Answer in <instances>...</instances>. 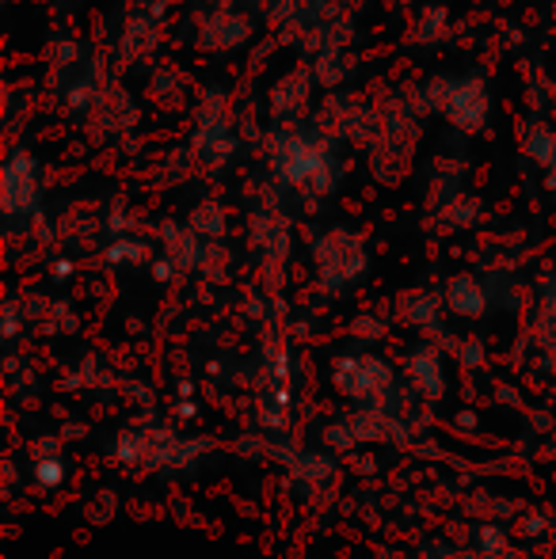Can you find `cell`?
<instances>
[{
	"mask_svg": "<svg viewBox=\"0 0 556 559\" xmlns=\"http://www.w3.org/2000/svg\"><path fill=\"white\" fill-rule=\"evenodd\" d=\"M263 176L275 187V194H294V199L320 206L328 202L347 179V153L317 126H294V130H271L260 141Z\"/></svg>",
	"mask_w": 556,
	"mask_h": 559,
	"instance_id": "6da1fadb",
	"label": "cell"
},
{
	"mask_svg": "<svg viewBox=\"0 0 556 559\" xmlns=\"http://www.w3.org/2000/svg\"><path fill=\"white\" fill-rule=\"evenodd\" d=\"M419 115H438L461 138H481L496 118V92L484 69L465 73H427L419 81L404 84Z\"/></svg>",
	"mask_w": 556,
	"mask_h": 559,
	"instance_id": "7a4b0ae2",
	"label": "cell"
},
{
	"mask_svg": "<svg viewBox=\"0 0 556 559\" xmlns=\"http://www.w3.org/2000/svg\"><path fill=\"white\" fill-rule=\"evenodd\" d=\"M187 148L206 176H222L245 156L248 141L237 122V96L225 84H202L187 115Z\"/></svg>",
	"mask_w": 556,
	"mask_h": 559,
	"instance_id": "3957f363",
	"label": "cell"
},
{
	"mask_svg": "<svg viewBox=\"0 0 556 559\" xmlns=\"http://www.w3.org/2000/svg\"><path fill=\"white\" fill-rule=\"evenodd\" d=\"M381 104V133L370 148H366V168H370L374 183L381 187H401L412 176L423 141V115L412 104L409 88H393L389 96H378Z\"/></svg>",
	"mask_w": 556,
	"mask_h": 559,
	"instance_id": "277c9868",
	"label": "cell"
},
{
	"mask_svg": "<svg viewBox=\"0 0 556 559\" xmlns=\"http://www.w3.org/2000/svg\"><path fill=\"white\" fill-rule=\"evenodd\" d=\"M176 8L179 0H127L122 4L119 31H115L111 50H107L115 73H145V69H153L161 61Z\"/></svg>",
	"mask_w": 556,
	"mask_h": 559,
	"instance_id": "5b68a950",
	"label": "cell"
},
{
	"mask_svg": "<svg viewBox=\"0 0 556 559\" xmlns=\"http://www.w3.org/2000/svg\"><path fill=\"white\" fill-rule=\"evenodd\" d=\"M245 233L248 251H252L263 271V282H268L271 294H279L289 271V251H294V222H289L286 206H282L275 187L268 183V176H263L260 199L245 214Z\"/></svg>",
	"mask_w": 556,
	"mask_h": 559,
	"instance_id": "8992f818",
	"label": "cell"
},
{
	"mask_svg": "<svg viewBox=\"0 0 556 559\" xmlns=\"http://www.w3.org/2000/svg\"><path fill=\"white\" fill-rule=\"evenodd\" d=\"M309 263L324 294H347L370 274V240L355 225H324L309 236Z\"/></svg>",
	"mask_w": 556,
	"mask_h": 559,
	"instance_id": "52a82bcc",
	"label": "cell"
},
{
	"mask_svg": "<svg viewBox=\"0 0 556 559\" xmlns=\"http://www.w3.org/2000/svg\"><path fill=\"white\" fill-rule=\"evenodd\" d=\"M46 199V168L43 156L27 145V141H12L4 153V171H0V214L8 228L35 225L43 217Z\"/></svg>",
	"mask_w": 556,
	"mask_h": 559,
	"instance_id": "ba28073f",
	"label": "cell"
},
{
	"mask_svg": "<svg viewBox=\"0 0 556 559\" xmlns=\"http://www.w3.org/2000/svg\"><path fill=\"white\" fill-rule=\"evenodd\" d=\"M312 126H317L324 138H332L335 145L366 153L381 133V104H378V96H366V92H355V88L324 92L317 115H312Z\"/></svg>",
	"mask_w": 556,
	"mask_h": 559,
	"instance_id": "9c48e42d",
	"label": "cell"
},
{
	"mask_svg": "<svg viewBox=\"0 0 556 559\" xmlns=\"http://www.w3.org/2000/svg\"><path fill=\"white\" fill-rule=\"evenodd\" d=\"M263 38V23L252 8H206L191 15V35L187 43L202 53V58H237V53H252V46Z\"/></svg>",
	"mask_w": 556,
	"mask_h": 559,
	"instance_id": "30bf717a",
	"label": "cell"
},
{
	"mask_svg": "<svg viewBox=\"0 0 556 559\" xmlns=\"http://www.w3.org/2000/svg\"><path fill=\"white\" fill-rule=\"evenodd\" d=\"M320 84L312 76L309 61H294V66L279 69L263 88V122L271 130H294V126H312V115L320 107Z\"/></svg>",
	"mask_w": 556,
	"mask_h": 559,
	"instance_id": "8fae6325",
	"label": "cell"
},
{
	"mask_svg": "<svg viewBox=\"0 0 556 559\" xmlns=\"http://www.w3.org/2000/svg\"><path fill=\"white\" fill-rule=\"evenodd\" d=\"M141 122H145V99L134 88H127L122 76H111V84L104 88L99 104L92 107V115L81 122V130L99 148H119L127 138H138Z\"/></svg>",
	"mask_w": 556,
	"mask_h": 559,
	"instance_id": "7c38bea8",
	"label": "cell"
},
{
	"mask_svg": "<svg viewBox=\"0 0 556 559\" xmlns=\"http://www.w3.org/2000/svg\"><path fill=\"white\" fill-rule=\"evenodd\" d=\"M194 96H199V88H194L191 73H187V69H179L176 61L161 58L153 69H145V81H141V99H145V107H153V111H161V115H191Z\"/></svg>",
	"mask_w": 556,
	"mask_h": 559,
	"instance_id": "4fadbf2b",
	"label": "cell"
},
{
	"mask_svg": "<svg viewBox=\"0 0 556 559\" xmlns=\"http://www.w3.org/2000/svg\"><path fill=\"white\" fill-rule=\"evenodd\" d=\"M332 381L343 396L374 400V396H381V392L393 389L397 373L386 358H378V354H343V358L332 366Z\"/></svg>",
	"mask_w": 556,
	"mask_h": 559,
	"instance_id": "5bb4252c",
	"label": "cell"
},
{
	"mask_svg": "<svg viewBox=\"0 0 556 559\" xmlns=\"http://www.w3.org/2000/svg\"><path fill=\"white\" fill-rule=\"evenodd\" d=\"M206 240H199V236L187 228V222H176V217H164L161 225H156V251H161L164 259H168L171 266H176L179 274H194L202 271V259H206Z\"/></svg>",
	"mask_w": 556,
	"mask_h": 559,
	"instance_id": "9a60e30c",
	"label": "cell"
},
{
	"mask_svg": "<svg viewBox=\"0 0 556 559\" xmlns=\"http://www.w3.org/2000/svg\"><path fill=\"white\" fill-rule=\"evenodd\" d=\"M442 301L450 317L481 320V317H488V309H492V286L484 278H476V274L461 271V274H453V278H446Z\"/></svg>",
	"mask_w": 556,
	"mask_h": 559,
	"instance_id": "2e32d148",
	"label": "cell"
},
{
	"mask_svg": "<svg viewBox=\"0 0 556 559\" xmlns=\"http://www.w3.org/2000/svg\"><path fill=\"white\" fill-rule=\"evenodd\" d=\"M92 53H99V50H96V46H92L84 35H76V31H54V35L43 43V66H46V76L69 73V69L84 66V61H88Z\"/></svg>",
	"mask_w": 556,
	"mask_h": 559,
	"instance_id": "e0dca14e",
	"label": "cell"
},
{
	"mask_svg": "<svg viewBox=\"0 0 556 559\" xmlns=\"http://www.w3.org/2000/svg\"><path fill=\"white\" fill-rule=\"evenodd\" d=\"M519 148L534 168L549 171L556 164V122L549 115H527L519 126Z\"/></svg>",
	"mask_w": 556,
	"mask_h": 559,
	"instance_id": "ac0fdd59",
	"label": "cell"
},
{
	"mask_svg": "<svg viewBox=\"0 0 556 559\" xmlns=\"http://www.w3.org/2000/svg\"><path fill=\"white\" fill-rule=\"evenodd\" d=\"M404 38H409L412 46H427V50L446 46L453 38V12L446 4H438V0H427V4L412 15L409 35Z\"/></svg>",
	"mask_w": 556,
	"mask_h": 559,
	"instance_id": "d6986e66",
	"label": "cell"
},
{
	"mask_svg": "<svg viewBox=\"0 0 556 559\" xmlns=\"http://www.w3.org/2000/svg\"><path fill=\"white\" fill-rule=\"evenodd\" d=\"M309 69H312V76H317L320 92H343L355 84L363 61H358L355 50H324V53H317V58H309Z\"/></svg>",
	"mask_w": 556,
	"mask_h": 559,
	"instance_id": "ffe728a7",
	"label": "cell"
},
{
	"mask_svg": "<svg viewBox=\"0 0 556 559\" xmlns=\"http://www.w3.org/2000/svg\"><path fill=\"white\" fill-rule=\"evenodd\" d=\"M442 294H435V289H409V294H401V301H397V317L404 320V324L419 328V332H438L442 328Z\"/></svg>",
	"mask_w": 556,
	"mask_h": 559,
	"instance_id": "44dd1931",
	"label": "cell"
},
{
	"mask_svg": "<svg viewBox=\"0 0 556 559\" xmlns=\"http://www.w3.org/2000/svg\"><path fill=\"white\" fill-rule=\"evenodd\" d=\"M184 222L194 236H199V240L225 243V236H229V228H233V214L222 199H199L191 210H187Z\"/></svg>",
	"mask_w": 556,
	"mask_h": 559,
	"instance_id": "7402d4cb",
	"label": "cell"
},
{
	"mask_svg": "<svg viewBox=\"0 0 556 559\" xmlns=\"http://www.w3.org/2000/svg\"><path fill=\"white\" fill-rule=\"evenodd\" d=\"M404 369H409L412 384H416L427 400H438L446 392V373H442V354H438V346L419 343L416 350L409 354V366Z\"/></svg>",
	"mask_w": 556,
	"mask_h": 559,
	"instance_id": "603a6c76",
	"label": "cell"
},
{
	"mask_svg": "<svg viewBox=\"0 0 556 559\" xmlns=\"http://www.w3.org/2000/svg\"><path fill=\"white\" fill-rule=\"evenodd\" d=\"M438 225L450 228V233H465V228H476L484 217V206L473 191H458L453 199H446L442 206L435 210Z\"/></svg>",
	"mask_w": 556,
	"mask_h": 559,
	"instance_id": "cb8c5ba5",
	"label": "cell"
},
{
	"mask_svg": "<svg viewBox=\"0 0 556 559\" xmlns=\"http://www.w3.org/2000/svg\"><path fill=\"white\" fill-rule=\"evenodd\" d=\"M20 118H35V84L31 81H12L4 96V126L8 138L20 141Z\"/></svg>",
	"mask_w": 556,
	"mask_h": 559,
	"instance_id": "d4e9b609",
	"label": "cell"
},
{
	"mask_svg": "<svg viewBox=\"0 0 556 559\" xmlns=\"http://www.w3.org/2000/svg\"><path fill=\"white\" fill-rule=\"evenodd\" d=\"M104 259L111 266H141V263H153L156 251L153 243L145 240V236H119V240H107V251Z\"/></svg>",
	"mask_w": 556,
	"mask_h": 559,
	"instance_id": "484cf974",
	"label": "cell"
},
{
	"mask_svg": "<svg viewBox=\"0 0 556 559\" xmlns=\"http://www.w3.org/2000/svg\"><path fill=\"white\" fill-rule=\"evenodd\" d=\"M35 479H38V487L66 484V461H61V456H46V461H35Z\"/></svg>",
	"mask_w": 556,
	"mask_h": 559,
	"instance_id": "4316f807",
	"label": "cell"
},
{
	"mask_svg": "<svg viewBox=\"0 0 556 559\" xmlns=\"http://www.w3.org/2000/svg\"><path fill=\"white\" fill-rule=\"evenodd\" d=\"M351 335L366 338V343H374V338L386 335V320L378 317H355V324H351Z\"/></svg>",
	"mask_w": 556,
	"mask_h": 559,
	"instance_id": "83f0119b",
	"label": "cell"
},
{
	"mask_svg": "<svg viewBox=\"0 0 556 559\" xmlns=\"http://www.w3.org/2000/svg\"><path fill=\"white\" fill-rule=\"evenodd\" d=\"M332 4H335V8H343V12L355 15L358 8H366V4H370V0H332Z\"/></svg>",
	"mask_w": 556,
	"mask_h": 559,
	"instance_id": "f1b7e54d",
	"label": "cell"
},
{
	"mask_svg": "<svg viewBox=\"0 0 556 559\" xmlns=\"http://www.w3.org/2000/svg\"><path fill=\"white\" fill-rule=\"evenodd\" d=\"M206 8H248V0H202Z\"/></svg>",
	"mask_w": 556,
	"mask_h": 559,
	"instance_id": "f546056e",
	"label": "cell"
},
{
	"mask_svg": "<svg viewBox=\"0 0 556 559\" xmlns=\"http://www.w3.org/2000/svg\"><path fill=\"white\" fill-rule=\"evenodd\" d=\"M545 191H549L553 199H556V164H553L549 171H545Z\"/></svg>",
	"mask_w": 556,
	"mask_h": 559,
	"instance_id": "4dcf8cb0",
	"label": "cell"
},
{
	"mask_svg": "<svg viewBox=\"0 0 556 559\" xmlns=\"http://www.w3.org/2000/svg\"><path fill=\"white\" fill-rule=\"evenodd\" d=\"M31 4H50V0H31Z\"/></svg>",
	"mask_w": 556,
	"mask_h": 559,
	"instance_id": "1f68e13d",
	"label": "cell"
}]
</instances>
